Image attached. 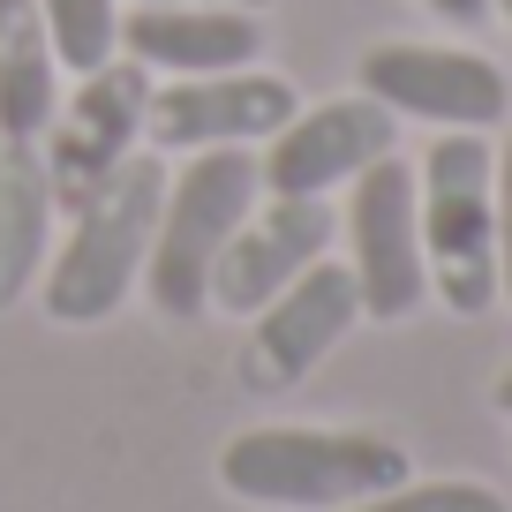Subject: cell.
Returning <instances> with one entry per match:
<instances>
[{"instance_id":"obj_13","label":"cell","mask_w":512,"mask_h":512,"mask_svg":"<svg viewBox=\"0 0 512 512\" xmlns=\"http://www.w3.org/2000/svg\"><path fill=\"white\" fill-rule=\"evenodd\" d=\"M61 113V61L38 0H0V144H46Z\"/></svg>"},{"instance_id":"obj_19","label":"cell","mask_w":512,"mask_h":512,"mask_svg":"<svg viewBox=\"0 0 512 512\" xmlns=\"http://www.w3.org/2000/svg\"><path fill=\"white\" fill-rule=\"evenodd\" d=\"M174 8H249L256 16V8H272V0H174Z\"/></svg>"},{"instance_id":"obj_20","label":"cell","mask_w":512,"mask_h":512,"mask_svg":"<svg viewBox=\"0 0 512 512\" xmlns=\"http://www.w3.org/2000/svg\"><path fill=\"white\" fill-rule=\"evenodd\" d=\"M490 407H497V415H512V369H505V377H497V392H490Z\"/></svg>"},{"instance_id":"obj_5","label":"cell","mask_w":512,"mask_h":512,"mask_svg":"<svg viewBox=\"0 0 512 512\" xmlns=\"http://www.w3.org/2000/svg\"><path fill=\"white\" fill-rule=\"evenodd\" d=\"M144 113H151V68L144 61L113 53L106 68L76 76V98H61L46 144H38V151H46V174H53L61 211H83L128 159H136V144H144Z\"/></svg>"},{"instance_id":"obj_12","label":"cell","mask_w":512,"mask_h":512,"mask_svg":"<svg viewBox=\"0 0 512 512\" xmlns=\"http://www.w3.org/2000/svg\"><path fill=\"white\" fill-rule=\"evenodd\" d=\"M121 53L159 68V76H226L256 68L264 23L249 8H174V0H136L121 8Z\"/></svg>"},{"instance_id":"obj_21","label":"cell","mask_w":512,"mask_h":512,"mask_svg":"<svg viewBox=\"0 0 512 512\" xmlns=\"http://www.w3.org/2000/svg\"><path fill=\"white\" fill-rule=\"evenodd\" d=\"M497 8H505V23H512V0H497Z\"/></svg>"},{"instance_id":"obj_2","label":"cell","mask_w":512,"mask_h":512,"mask_svg":"<svg viewBox=\"0 0 512 512\" xmlns=\"http://www.w3.org/2000/svg\"><path fill=\"white\" fill-rule=\"evenodd\" d=\"M422 264L430 294L452 317H482L497 302V159L475 128H445L415 174Z\"/></svg>"},{"instance_id":"obj_8","label":"cell","mask_w":512,"mask_h":512,"mask_svg":"<svg viewBox=\"0 0 512 512\" xmlns=\"http://www.w3.org/2000/svg\"><path fill=\"white\" fill-rule=\"evenodd\" d=\"M400 113H384L369 91L354 98H324V106H294V121L272 136V151L256 159L264 196H332L347 189L362 166L392 159Z\"/></svg>"},{"instance_id":"obj_10","label":"cell","mask_w":512,"mask_h":512,"mask_svg":"<svg viewBox=\"0 0 512 512\" xmlns=\"http://www.w3.org/2000/svg\"><path fill=\"white\" fill-rule=\"evenodd\" d=\"M339 219L324 196H272V204H249V219L226 234L219 264H211V302L234 309V317H256L279 287L324 264Z\"/></svg>"},{"instance_id":"obj_11","label":"cell","mask_w":512,"mask_h":512,"mask_svg":"<svg viewBox=\"0 0 512 512\" xmlns=\"http://www.w3.org/2000/svg\"><path fill=\"white\" fill-rule=\"evenodd\" d=\"M362 324V294H354V272L347 264H309L294 287H279L272 302L256 309V332H249V354H241V377L256 392H287L302 384L339 339Z\"/></svg>"},{"instance_id":"obj_14","label":"cell","mask_w":512,"mask_h":512,"mask_svg":"<svg viewBox=\"0 0 512 512\" xmlns=\"http://www.w3.org/2000/svg\"><path fill=\"white\" fill-rule=\"evenodd\" d=\"M53 174L38 144H0V309H16L31 294L38 264L53 249Z\"/></svg>"},{"instance_id":"obj_17","label":"cell","mask_w":512,"mask_h":512,"mask_svg":"<svg viewBox=\"0 0 512 512\" xmlns=\"http://www.w3.org/2000/svg\"><path fill=\"white\" fill-rule=\"evenodd\" d=\"M497 294L512 302V136L497 151Z\"/></svg>"},{"instance_id":"obj_7","label":"cell","mask_w":512,"mask_h":512,"mask_svg":"<svg viewBox=\"0 0 512 512\" xmlns=\"http://www.w3.org/2000/svg\"><path fill=\"white\" fill-rule=\"evenodd\" d=\"M362 91L384 113H407V121H430V128H475V136L497 128L505 106H512L497 61L460 53V46H415V38L369 46L362 53Z\"/></svg>"},{"instance_id":"obj_4","label":"cell","mask_w":512,"mask_h":512,"mask_svg":"<svg viewBox=\"0 0 512 512\" xmlns=\"http://www.w3.org/2000/svg\"><path fill=\"white\" fill-rule=\"evenodd\" d=\"M159 196H166V166L159 159H128L121 174L76 211V226H68L61 256H53V272H46V317L106 324L128 294L144 287Z\"/></svg>"},{"instance_id":"obj_16","label":"cell","mask_w":512,"mask_h":512,"mask_svg":"<svg viewBox=\"0 0 512 512\" xmlns=\"http://www.w3.org/2000/svg\"><path fill=\"white\" fill-rule=\"evenodd\" d=\"M347 512H505V497L490 490V482H467V475H445V482H392V490L362 497V505Z\"/></svg>"},{"instance_id":"obj_3","label":"cell","mask_w":512,"mask_h":512,"mask_svg":"<svg viewBox=\"0 0 512 512\" xmlns=\"http://www.w3.org/2000/svg\"><path fill=\"white\" fill-rule=\"evenodd\" d=\"M256 196H264V174L241 144L189 151V166L166 174L151 256H144V294L166 317H204L211 309V264H219L226 234L249 219Z\"/></svg>"},{"instance_id":"obj_18","label":"cell","mask_w":512,"mask_h":512,"mask_svg":"<svg viewBox=\"0 0 512 512\" xmlns=\"http://www.w3.org/2000/svg\"><path fill=\"white\" fill-rule=\"evenodd\" d=\"M422 8H430V16H445V23H460V31L490 16V0H422Z\"/></svg>"},{"instance_id":"obj_1","label":"cell","mask_w":512,"mask_h":512,"mask_svg":"<svg viewBox=\"0 0 512 512\" xmlns=\"http://www.w3.org/2000/svg\"><path fill=\"white\" fill-rule=\"evenodd\" d=\"M415 475L400 437L377 430H294V422H264L241 430L219 452V482L249 505H287V512H332L362 505V497L392 490Z\"/></svg>"},{"instance_id":"obj_15","label":"cell","mask_w":512,"mask_h":512,"mask_svg":"<svg viewBox=\"0 0 512 512\" xmlns=\"http://www.w3.org/2000/svg\"><path fill=\"white\" fill-rule=\"evenodd\" d=\"M38 23L53 38V61L91 76L121 53V0H38Z\"/></svg>"},{"instance_id":"obj_6","label":"cell","mask_w":512,"mask_h":512,"mask_svg":"<svg viewBox=\"0 0 512 512\" xmlns=\"http://www.w3.org/2000/svg\"><path fill=\"white\" fill-rule=\"evenodd\" d=\"M347 272L362 294V317L407 324L430 302V264H422V219H415V166L377 159L347 181Z\"/></svg>"},{"instance_id":"obj_9","label":"cell","mask_w":512,"mask_h":512,"mask_svg":"<svg viewBox=\"0 0 512 512\" xmlns=\"http://www.w3.org/2000/svg\"><path fill=\"white\" fill-rule=\"evenodd\" d=\"M294 83L256 76V68H226V76H174L151 91L144 136L159 151H219V144H272L294 121Z\"/></svg>"}]
</instances>
